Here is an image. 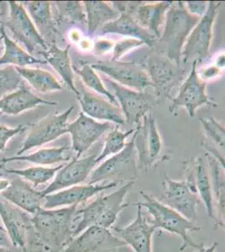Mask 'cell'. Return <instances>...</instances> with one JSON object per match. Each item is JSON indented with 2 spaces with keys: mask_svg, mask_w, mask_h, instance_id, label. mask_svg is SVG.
<instances>
[{
  "mask_svg": "<svg viewBox=\"0 0 225 252\" xmlns=\"http://www.w3.org/2000/svg\"><path fill=\"white\" fill-rule=\"evenodd\" d=\"M135 181L127 182L124 186L107 195H99L83 208L76 209L71 231L73 238L90 226H99L110 229L120 213L129 206L126 203V196L131 190Z\"/></svg>",
  "mask_w": 225,
  "mask_h": 252,
  "instance_id": "1",
  "label": "cell"
},
{
  "mask_svg": "<svg viewBox=\"0 0 225 252\" xmlns=\"http://www.w3.org/2000/svg\"><path fill=\"white\" fill-rule=\"evenodd\" d=\"M77 206L41 208L32 217V229L39 247L46 252H62L73 239L71 222Z\"/></svg>",
  "mask_w": 225,
  "mask_h": 252,
  "instance_id": "2",
  "label": "cell"
},
{
  "mask_svg": "<svg viewBox=\"0 0 225 252\" xmlns=\"http://www.w3.org/2000/svg\"><path fill=\"white\" fill-rule=\"evenodd\" d=\"M200 19L187 11L184 2H172L165 15L161 37L155 42L152 52L182 65L181 54L183 46Z\"/></svg>",
  "mask_w": 225,
  "mask_h": 252,
  "instance_id": "3",
  "label": "cell"
},
{
  "mask_svg": "<svg viewBox=\"0 0 225 252\" xmlns=\"http://www.w3.org/2000/svg\"><path fill=\"white\" fill-rule=\"evenodd\" d=\"M140 196L144 201L137 202L136 204L147 210L151 217L150 222L156 229H163L182 239L183 243L180 247V251H184L188 247L197 250L204 247V244L197 243L190 236V233L200 231L202 229L201 227L188 220L179 213L162 204L158 198L146 193L145 191H140Z\"/></svg>",
  "mask_w": 225,
  "mask_h": 252,
  "instance_id": "4",
  "label": "cell"
},
{
  "mask_svg": "<svg viewBox=\"0 0 225 252\" xmlns=\"http://www.w3.org/2000/svg\"><path fill=\"white\" fill-rule=\"evenodd\" d=\"M134 133V149L141 169L147 172L161 161L170 159V156L165 152L157 121L151 112L143 117Z\"/></svg>",
  "mask_w": 225,
  "mask_h": 252,
  "instance_id": "5",
  "label": "cell"
},
{
  "mask_svg": "<svg viewBox=\"0 0 225 252\" xmlns=\"http://www.w3.org/2000/svg\"><path fill=\"white\" fill-rule=\"evenodd\" d=\"M144 69L151 80L157 102L171 99V91L183 83L185 69L162 55L152 52L145 59Z\"/></svg>",
  "mask_w": 225,
  "mask_h": 252,
  "instance_id": "6",
  "label": "cell"
},
{
  "mask_svg": "<svg viewBox=\"0 0 225 252\" xmlns=\"http://www.w3.org/2000/svg\"><path fill=\"white\" fill-rule=\"evenodd\" d=\"M221 2H208V9L188 35L181 54L182 65L201 63L209 57L214 26Z\"/></svg>",
  "mask_w": 225,
  "mask_h": 252,
  "instance_id": "7",
  "label": "cell"
},
{
  "mask_svg": "<svg viewBox=\"0 0 225 252\" xmlns=\"http://www.w3.org/2000/svg\"><path fill=\"white\" fill-rule=\"evenodd\" d=\"M137 176L136 152L134 149V138L126 144L121 152L111 156L95 167L89 176V184L104 182L123 183L135 181Z\"/></svg>",
  "mask_w": 225,
  "mask_h": 252,
  "instance_id": "8",
  "label": "cell"
},
{
  "mask_svg": "<svg viewBox=\"0 0 225 252\" xmlns=\"http://www.w3.org/2000/svg\"><path fill=\"white\" fill-rule=\"evenodd\" d=\"M163 189L162 195L158 200L194 223L197 220V206L201 203V199L191 176L187 173L185 180L175 181L165 175Z\"/></svg>",
  "mask_w": 225,
  "mask_h": 252,
  "instance_id": "9",
  "label": "cell"
},
{
  "mask_svg": "<svg viewBox=\"0 0 225 252\" xmlns=\"http://www.w3.org/2000/svg\"><path fill=\"white\" fill-rule=\"evenodd\" d=\"M206 89L207 83L201 80L197 74V63L193 62L191 72L188 78L180 84L178 94L170 99L169 111L176 115L180 108H183L188 112V116L193 118L197 109L201 107H218V103L208 97Z\"/></svg>",
  "mask_w": 225,
  "mask_h": 252,
  "instance_id": "10",
  "label": "cell"
},
{
  "mask_svg": "<svg viewBox=\"0 0 225 252\" xmlns=\"http://www.w3.org/2000/svg\"><path fill=\"white\" fill-rule=\"evenodd\" d=\"M89 64L92 68L96 69L115 83L129 89L145 92L147 88H152L144 67L134 62L104 60Z\"/></svg>",
  "mask_w": 225,
  "mask_h": 252,
  "instance_id": "11",
  "label": "cell"
},
{
  "mask_svg": "<svg viewBox=\"0 0 225 252\" xmlns=\"http://www.w3.org/2000/svg\"><path fill=\"white\" fill-rule=\"evenodd\" d=\"M73 109L74 106L72 105L63 113L52 114L38 122L28 124V135L22 143V147L18 151L17 156H21L29 150L46 145L67 134V121Z\"/></svg>",
  "mask_w": 225,
  "mask_h": 252,
  "instance_id": "12",
  "label": "cell"
},
{
  "mask_svg": "<svg viewBox=\"0 0 225 252\" xmlns=\"http://www.w3.org/2000/svg\"><path fill=\"white\" fill-rule=\"evenodd\" d=\"M101 79L114 90V96L120 103L125 121L128 125L138 126L143 117L151 112V108L157 103L154 95L122 86L104 75Z\"/></svg>",
  "mask_w": 225,
  "mask_h": 252,
  "instance_id": "13",
  "label": "cell"
},
{
  "mask_svg": "<svg viewBox=\"0 0 225 252\" xmlns=\"http://www.w3.org/2000/svg\"><path fill=\"white\" fill-rule=\"evenodd\" d=\"M9 15L8 20L3 22L13 34L14 39L24 44L29 54H33L38 46L43 51L48 49L45 40L40 35L32 19L29 16L23 3L9 1Z\"/></svg>",
  "mask_w": 225,
  "mask_h": 252,
  "instance_id": "14",
  "label": "cell"
},
{
  "mask_svg": "<svg viewBox=\"0 0 225 252\" xmlns=\"http://www.w3.org/2000/svg\"><path fill=\"white\" fill-rule=\"evenodd\" d=\"M77 93V99L80 103L83 114L87 116L98 121L112 122L118 126H124L126 124L125 117L120 106L114 105L109 101L105 100L87 89L80 78L75 82Z\"/></svg>",
  "mask_w": 225,
  "mask_h": 252,
  "instance_id": "15",
  "label": "cell"
},
{
  "mask_svg": "<svg viewBox=\"0 0 225 252\" xmlns=\"http://www.w3.org/2000/svg\"><path fill=\"white\" fill-rule=\"evenodd\" d=\"M120 183L104 182L95 184H79L63 189L58 192H52L44 196L43 209H54L65 207L78 206L94 198V196L108 189H114Z\"/></svg>",
  "mask_w": 225,
  "mask_h": 252,
  "instance_id": "16",
  "label": "cell"
},
{
  "mask_svg": "<svg viewBox=\"0 0 225 252\" xmlns=\"http://www.w3.org/2000/svg\"><path fill=\"white\" fill-rule=\"evenodd\" d=\"M111 128L109 122H98L81 112L74 121L67 125V133L71 136V147L76 152L75 158H80Z\"/></svg>",
  "mask_w": 225,
  "mask_h": 252,
  "instance_id": "17",
  "label": "cell"
},
{
  "mask_svg": "<svg viewBox=\"0 0 225 252\" xmlns=\"http://www.w3.org/2000/svg\"><path fill=\"white\" fill-rule=\"evenodd\" d=\"M125 246L110 229L90 226L75 236L62 252H105Z\"/></svg>",
  "mask_w": 225,
  "mask_h": 252,
  "instance_id": "18",
  "label": "cell"
},
{
  "mask_svg": "<svg viewBox=\"0 0 225 252\" xmlns=\"http://www.w3.org/2000/svg\"><path fill=\"white\" fill-rule=\"evenodd\" d=\"M96 158V155L73 158L68 164L63 165L50 185L41 191L43 196L83 184L97 166Z\"/></svg>",
  "mask_w": 225,
  "mask_h": 252,
  "instance_id": "19",
  "label": "cell"
},
{
  "mask_svg": "<svg viewBox=\"0 0 225 252\" xmlns=\"http://www.w3.org/2000/svg\"><path fill=\"white\" fill-rule=\"evenodd\" d=\"M133 204L137 208L134 220L126 227L114 228L113 233L134 252H153L152 237L156 228L144 215L141 206L136 203Z\"/></svg>",
  "mask_w": 225,
  "mask_h": 252,
  "instance_id": "20",
  "label": "cell"
},
{
  "mask_svg": "<svg viewBox=\"0 0 225 252\" xmlns=\"http://www.w3.org/2000/svg\"><path fill=\"white\" fill-rule=\"evenodd\" d=\"M0 219L12 246L27 252V233L32 229V217L9 202L0 199Z\"/></svg>",
  "mask_w": 225,
  "mask_h": 252,
  "instance_id": "21",
  "label": "cell"
},
{
  "mask_svg": "<svg viewBox=\"0 0 225 252\" xmlns=\"http://www.w3.org/2000/svg\"><path fill=\"white\" fill-rule=\"evenodd\" d=\"M0 195L4 200L30 215H34L43 206L44 196L41 191L35 190L20 178L10 182L9 187Z\"/></svg>",
  "mask_w": 225,
  "mask_h": 252,
  "instance_id": "22",
  "label": "cell"
},
{
  "mask_svg": "<svg viewBox=\"0 0 225 252\" xmlns=\"http://www.w3.org/2000/svg\"><path fill=\"white\" fill-rule=\"evenodd\" d=\"M57 102L45 100L34 94L23 82L16 91L4 95L2 98H0V113L17 115L26 110L41 105L57 106Z\"/></svg>",
  "mask_w": 225,
  "mask_h": 252,
  "instance_id": "23",
  "label": "cell"
},
{
  "mask_svg": "<svg viewBox=\"0 0 225 252\" xmlns=\"http://www.w3.org/2000/svg\"><path fill=\"white\" fill-rule=\"evenodd\" d=\"M186 173L191 176L197 195L204 204L208 217L216 220L211 178L202 158L199 156L195 158V160L187 166Z\"/></svg>",
  "mask_w": 225,
  "mask_h": 252,
  "instance_id": "24",
  "label": "cell"
},
{
  "mask_svg": "<svg viewBox=\"0 0 225 252\" xmlns=\"http://www.w3.org/2000/svg\"><path fill=\"white\" fill-rule=\"evenodd\" d=\"M173 1H162L158 3L141 2L132 15L144 29L147 30L157 40L161 37L165 23V15Z\"/></svg>",
  "mask_w": 225,
  "mask_h": 252,
  "instance_id": "25",
  "label": "cell"
},
{
  "mask_svg": "<svg viewBox=\"0 0 225 252\" xmlns=\"http://www.w3.org/2000/svg\"><path fill=\"white\" fill-rule=\"evenodd\" d=\"M100 34H119L130 38H134L144 42L145 45L152 48L157 38L147 30L137 23L136 20L129 14L120 13L119 17L109 23L106 24L99 31Z\"/></svg>",
  "mask_w": 225,
  "mask_h": 252,
  "instance_id": "26",
  "label": "cell"
},
{
  "mask_svg": "<svg viewBox=\"0 0 225 252\" xmlns=\"http://www.w3.org/2000/svg\"><path fill=\"white\" fill-rule=\"evenodd\" d=\"M32 16L33 23L43 39H50V44L57 43V35L59 34L57 28V21L52 15V3L47 1L23 2ZM48 45V46H49Z\"/></svg>",
  "mask_w": 225,
  "mask_h": 252,
  "instance_id": "27",
  "label": "cell"
},
{
  "mask_svg": "<svg viewBox=\"0 0 225 252\" xmlns=\"http://www.w3.org/2000/svg\"><path fill=\"white\" fill-rule=\"evenodd\" d=\"M70 47L71 46L67 45L66 48L62 49L57 46V43H53L49 45L48 49L46 51H39L38 53L46 59V63H48L60 75L69 89L76 94L75 74L69 55Z\"/></svg>",
  "mask_w": 225,
  "mask_h": 252,
  "instance_id": "28",
  "label": "cell"
},
{
  "mask_svg": "<svg viewBox=\"0 0 225 252\" xmlns=\"http://www.w3.org/2000/svg\"><path fill=\"white\" fill-rule=\"evenodd\" d=\"M206 158L209 166L212 189L214 194V208L218 226L225 227V167L213 156L206 152Z\"/></svg>",
  "mask_w": 225,
  "mask_h": 252,
  "instance_id": "29",
  "label": "cell"
},
{
  "mask_svg": "<svg viewBox=\"0 0 225 252\" xmlns=\"http://www.w3.org/2000/svg\"><path fill=\"white\" fill-rule=\"evenodd\" d=\"M88 34L92 37L105 26L119 17V13L104 1H84Z\"/></svg>",
  "mask_w": 225,
  "mask_h": 252,
  "instance_id": "30",
  "label": "cell"
},
{
  "mask_svg": "<svg viewBox=\"0 0 225 252\" xmlns=\"http://www.w3.org/2000/svg\"><path fill=\"white\" fill-rule=\"evenodd\" d=\"M0 35L3 37L4 43V53L0 58V66L4 64H12L19 67H25L32 64H46V61L35 58L29 54V52L24 51L15 41L12 40L8 36L4 30L3 23L0 25Z\"/></svg>",
  "mask_w": 225,
  "mask_h": 252,
  "instance_id": "31",
  "label": "cell"
},
{
  "mask_svg": "<svg viewBox=\"0 0 225 252\" xmlns=\"http://www.w3.org/2000/svg\"><path fill=\"white\" fill-rule=\"evenodd\" d=\"M69 151H70V147L68 146L44 148L30 155L14 156L11 158H3L1 160V163H7L14 160H26V161L41 165V166L55 165V164L70 160V155H67Z\"/></svg>",
  "mask_w": 225,
  "mask_h": 252,
  "instance_id": "32",
  "label": "cell"
},
{
  "mask_svg": "<svg viewBox=\"0 0 225 252\" xmlns=\"http://www.w3.org/2000/svg\"><path fill=\"white\" fill-rule=\"evenodd\" d=\"M21 78H25L35 90L42 94L61 91L63 86L51 72L38 68L14 66Z\"/></svg>",
  "mask_w": 225,
  "mask_h": 252,
  "instance_id": "33",
  "label": "cell"
},
{
  "mask_svg": "<svg viewBox=\"0 0 225 252\" xmlns=\"http://www.w3.org/2000/svg\"><path fill=\"white\" fill-rule=\"evenodd\" d=\"M73 72H76L80 77V80L82 81L83 85L96 94L104 95L110 103L114 105L120 106L116 98L111 92H109L108 89L103 84V80L101 79L97 72L92 68L89 63H83L81 66H75L72 65Z\"/></svg>",
  "mask_w": 225,
  "mask_h": 252,
  "instance_id": "34",
  "label": "cell"
},
{
  "mask_svg": "<svg viewBox=\"0 0 225 252\" xmlns=\"http://www.w3.org/2000/svg\"><path fill=\"white\" fill-rule=\"evenodd\" d=\"M63 165L55 167H45V166H32L26 169H4L5 172L10 174L17 175L19 177L25 178L33 184V188L46 184L49 181L54 179L57 172L63 167Z\"/></svg>",
  "mask_w": 225,
  "mask_h": 252,
  "instance_id": "35",
  "label": "cell"
},
{
  "mask_svg": "<svg viewBox=\"0 0 225 252\" xmlns=\"http://www.w3.org/2000/svg\"><path fill=\"white\" fill-rule=\"evenodd\" d=\"M135 131V128H131L126 131H122L119 129L117 126L113 131H110L106 136L104 140V146H103L102 152L99 155L97 156L96 163L99 164L106 158L111 156L115 155L121 152L126 146V141L129 135Z\"/></svg>",
  "mask_w": 225,
  "mask_h": 252,
  "instance_id": "36",
  "label": "cell"
},
{
  "mask_svg": "<svg viewBox=\"0 0 225 252\" xmlns=\"http://www.w3.org/2000/svg\"><path fill=\"white\" fill-rule=\"evenodd\" d=\"M58 9V16L56 20L57 23L60 21H66L68 23L76 25L83 24L87 25L85 11L83 10V3L79 1L70 2H56L55 3Z\"/></svg>",
  "mask_w": 225,
  "mask_h": 252,
  "instance_id": "37",
  "label": "cell"
},
{
  "mask_svg": "<svg viewBox=\"0 0 225 252\" xmlns=\"http://www.w3.org/2000/svg\"><path fill=\"white\" fill-rule=\"evenodd\" d=\"M199 121L206 137L221 149H225V126L217 121L213 116L209 118L200 117Z\"/></svg>",
  "mask_w": 225,
  "mask_h": 252,
  "instance_id": "38",
  "label": "cell"
},
{
  "mask_svg": "<svg viewBox=\"0 0 225 252\" xmlns=\"http://www.w3.org/2000/svg\"><path fill=\"white\" fill-rule=\"evenodd\" d=\"M22 83V78L14 66L0 68V96L16 90Z\"/></svg>",
  "mask_w": 225,
  "mask_h": 252,
  "instance_id": "39",
  "label": "cell"
},
{
  "mask_svg": "<svg viewBox=\"0 0 225 252\" xmlns=\"http://www.w3.org/2000/svg\"><path fill=\"white\" fill-rule=\"evenodd\" d=\"M144 45L145 44L141 40H137L134 38H125L119 40L117 42H114V48L112 51L113 58L111 60L120 61V58L124 57L125 55Z\"/></svg>",
  "mask_w": 225,
  "mask_h": 252,
  "instance_id": "40",
  "label": "cell"
},
{
  "mask_svg": "<svg viewBox=\"0 0 225 252\" xmlns=\"http://www.w3.org/2000/svg\"><path fill=\"white\" fill-rule=\"evenodd\" d=\"M27 127H28V124L27 125H20L14 129L0 125V152L4 151L6 144L13 136L19 135L20 133L25 131L27 129Z\"/></svg>",
  "mask_w": 225,
  "mask_h": 252,
  "instance_id": "41",
  "label": "cell"
},
{
  "mask_svg": "<svg viewBox=\"0 0 225 252\" xmlns=\"http://www.w3.org/2000/svg\"><path fill=\"white\" fill-rule=\"evenodd\" d=\"M186 9L190 15L202 18L208 9V2L206 1H188L184 2Z\"/></svg>",
  "mask_w": 225,
  "mask_h": 252,
  "instance_id": "42",
  "label": "cell"
},
{
  "mask_svg": "<svg viewBox=\"0 0 225 252\" xmlns=\"http://www.w3.org/2000/svg\"><path fill=\"white\" fill-rule=\"evenodd\" d=\"M197 74L200 79L206 83V81L212 80L222 74V69L218 67L215 64H212L197 71Z\"/></svg>",
  "mask_w": 225,
  "mask_h": 252,
  "instance_id": "43",
  "label": "cell"
},
{
  "mask_svg": "<svg viewBox=\"0 0 225 252\" xmlns=\"http://www.w3.org/2000/svg\"><path fill=\"white\" fill-rule=\"evenodd\" d=\"M114 42L107 39H97L94 45V54L97 56H102L106 54L110 51H113Z\"/></svg>",
  "mask_w": 225,
  "mask_h": 252,
  "instance_id": "44",
  "label": "cell"
},
{
  "mask_svg": "<svg viewBox=\"0 0 225 252\" xmlns=\"http://www.w3.org/2000/svg\"><path fill=\"white\" fill-rule=\"evenodd\" d=\"M9 238L6 234L5 229L2 225H0V247H8Z\"/></svg>",
  "mask_w": 225,
  "mask_h": 252,
  "instance_id": "45",
  "label": "cell"
},
{
  "mask_svg": "<svg viewBox=\"0 0 225 252\" xmlns=\"http://www.w3.org/2000/svg\"><path fill=\"white\" fill-rule=\"evenodd\" d=\"M217 246H218V243L214 242L210 247H206L204 246L201 249H197V252H216Z\"/></svg>",
  "mask_w": 225,
  "mask_h": 252,
  "instance_id": "46",
  "label": "cell"
},
{
  "mask_svg": "<svg viewBox=\"0 0 225 252\" xmlns=\"http://www.w3.org/2000/svg\"><path fill=\"white\" fill-rule=\"evenodd\" d=\"M225 53H222V54L217 58L216 62H215L214 64H215L218 67L222 69L223 67L225 66Z\"/></svg>",
  "mask_w": 225,
  "mask_h": 252,
  "instance_id": "47",
  "label": "cell"
},
{
  "mask_svg": "<svg viewBox=\"0 0 225 252\" xmlns=\"http://www.w3.org/2000/svg\"><path fill=\"white\" fill-rule=\"evenodd\" d=\"M9 181L0 178V192H3V190H5L9 187Z\"/></svg>",
  "mask_w": 225,
  "mask_h": 252,
  "instance_id": "48",
  "label": "cell"
},
{
  "mask_svg": "<svg viewBox=\"0 0 225 252\" xmlns=\"http://www.w3.org/2000/svg\"><path fill=\"white\" fill-rule=\"evenodd\" d=\"M0 252H11V251L8 247H0Z\"/></svg>",
  "mask_w": 225,
  "mask_h": 252,
  "instance_id": "49",
  "label": "cell"
},
{
  "mask_svg": "<svg viewBox=\"0 0 225 252\" xmlns=\"http://www.w3.org/2000/svg\"><path fill=\"white\" fill-rule=\"evenodd\" d=\"M3 165H4V164H3V165L1 164V165H0V177H2V176H3V173L1 172V170L3 169Z\"/></svg>",
  "mask_w": 225,
  "mask_h": 252,
  "instance_id": "50",
  "label": "cell"
},
{
  "mask_svg": "<svg viewBox=\"0 0 225 252\" xmlns=\"http://www.w3.org/2000/svg\"><path fill=\"white\" fill-rule=\"evenodd\" d=\"M2 40H3V37L0 35V45H1V42H2Z\"/></svg>",
  "mask_w": 225,
  "mask_h": 252,
  "instance_id": "51",
  "label": "cell"
},
{
  "mask_svg": "<svg viewBox=\"0 0 225 252\" xmlns=\"http://www.w3.org/2000/svg\"><path fill=\"white\" fill-rule=\"evenodd\" d=\"M2 16H3V13L0 11V20H1V18H2Z\"/></svg>",
  "mask_w": 225,
  "mask_h": 252,
  "instance_id": "52",
  "label": "cell"
}]
</instances>
